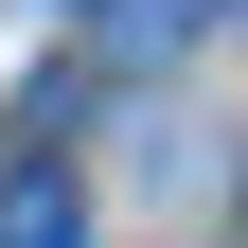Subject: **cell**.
Here are the masks:
<instances>
[{
	"label": "cell",
	"mask_w": 248,
	"mask_h": 248,
	"mask_svg": "<svg viewBox=\"0 0 248 248\" xmlns=\"http://www.w3.org/2000/svg\"><path fill=\"white\" fill-rule=\"evenodd\" d=\"M0 248H89V195H71V160H18V177H0Z\"/></svg>",
	"instance_id": "6da1fadb"
},
{
	"label": "cell",
	"mask_w": 248,
	"mask_h": 248,
	"mask_svg": "<svg viewBox=\"0 0 248 248\" xmlns=\"http://www.w3.org/2000/svg\"><path fill=\"white\" fill-rule=\"evenodd\" d=\"M195 18H213V0H107V53H177Z\"/></svg>",
	"instance_id": "7a4b0ae2"
}]
</instances>
